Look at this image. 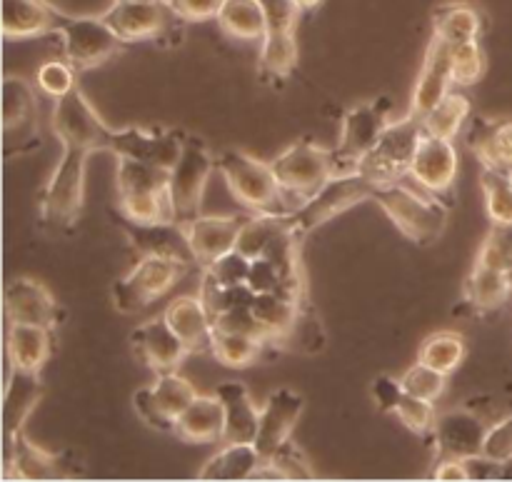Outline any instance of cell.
I'll return each mask as SVG.
<instances>
[{
  "instance_id": "6da1fadb",
  "label": "cell",
  "mask_w": 512,
  "mask_h": 482,
  "mask_svg": "<svg viewBox=\"0 0 512 482\" xmlns=\"http://www.w3.org/2000/svg\"><path fill=\"white\" fill-rule=\"evenodd\" d=\"M218 170L235 200H240L253 213L288 215L295 210V203L280 188L278 175L270 163H260L243 150H225L218 158Z\"/></svg>"
},
{
  "instance_id": "7a4b0ae2",
  "label": "cell",
  "mask_w": 512,
  "mask_h": 482,
  "mask_svg": "<svg viewBox=\"0 0 512 482\" xmlns=\"http://www.w3.org/2000/svg\"><path fill=\"white\" fill-rule=\"evenodd\" d=\"M375 203L385 210L395 228L415 245H430L443 235L450 208L433 195H420L413 188L398 183L378 185Z\"/></svg>"
},
{
  "instance_id": "3957f363",
  "label": "cell",
  "mask_w": 512,
  "mask_h": 482,
  "mask_svg": "<svg viewBox=\"0 0 512 482\" xmlns=\"http://www.w3.org/2000/svg\"><path fill=\"white\" fill-rule=\"evenodd\" d=\"M375 188L378 185L370 183L363 173L358 170H350V173H338L313 195L305 203H300L293 213L285 215V225H288L290 233L295 238L303 240L305 235H310L313 230H318L320 225L330 223L338 215L348 213L350 208H355L363 200H373Z\"/></svg>"
},
{
  "instance_id": "277c9868",
  "label": "cell",
  "mask_w": 512,
  "mask_h": 482,
  "mask_svg": "<svg viewBox=\"0 0 512 482\" xmlns=\"http://www.w3.org/2000/svg\"><path fill=\"white\" fill-rule=\"evenodd\" d=\"M423 135V123L415 115L408 113L400 120H390L378 143L360 160L355 170L363 173L373 185L398 183L405 175H410V165H413L415 150H418Z\"/></svg>"
},
{
  "instance_id": "5b68a950",
  "label": "cell",
  "mask_w": 512,
  "mask_h": 482,
  "mask_svg": "<svg viewBox=\"0 0 512 482\" xmlns=\"http://www.w3.org/2000/svg\"><path fill=\"white\" fill-rule=\"evenodd\" d=\"M90 150L63 148L53 175L40 195V220L45 228L65 230L78 220L85 198V168Z\"/></svg>"
},
{
  "instance_id": "8992f818",
  "label": "cell",
  "mask_w": 512,
  "mask_h": 482,
  "mask_svg": "<svg viewBox=\"0 0 512 482\" xmlns=\"http://www.w3.org/2000/svg\"><path fill=\"white\" fill-rule=\"evenodd\" d=\"M280 188L298 208L308 198H313L333 175L340 173L333 150L320 148L310 138L288 145L275 160H270Z\"/></svg>"
},
{
  "instance_id": "52a82bcc",
  "label": "cell",
  "mask_w": 512,
  "mask_h": 482,
  "mask_svg": "<svg viewBox=\"0 0 512 482\" xmlns=\"http://www.w3.org/2000/svg\"><path fill=\"white\" fill-rule=\"evenodd\" d=\"M60 45H63V58L73 65L78 73L93 70L98 65L108 63L113 55L123 53L125 43L103 15H63V23L58 28Z\"/></svg>"
},
{
  "instance_id": "ba28073f",
  "label": "cell",
  "mask_w": 512,
  "mask_h": 482,
  "mask_svg": "<svg viewBox=\"0 0 512 482\" xmlns=\"http://www.w3.org/2000/svg\"><path fill=\"white\" fill-rule=\"evenodd\" d=\"M190 265L158 255H140L125 278L113 283V305L120 313H138L158 298L168 295Z\"/></svg>"
},
{
  "instance_id": "9c48e42d",
  "label": "cell",
  "mask_w": 512,
  "mask_h": 482,
  "mask_svg": "<svg viewBox=\"0 0 512 482\" xmlns=\"http://www.w3.org/2000/svg\"><path fill=\"white\" fill-rule=\"evenodd\" d=\"M215 168H218V160L210 155L208 145L200 138H185L183 153L170 170V200H173L178 223L185 225L198 218L205 185H208Z\"/></svg>"
},
{
  "instance_id": "30bf717a",
  "label": "cell",
  "mask_w": 512,
  "mask_h": 482,
  "mask_svg": "<svg viewBox=\"0 0 512 482\" xmlns=\"http://www.w3.org/2000/svg\"><path fill=\"white\" fill-rule=\"evenodd\" d=\"M53 133L63 143V148H83L95 153V150H108L113 128L100 120L90 100L85 98L83 90L75 85L70 93L55 100L53 108Z\"/></svg>"
},
{
  "instance_id": "8fae6325",
  "label": "cell",
  "mask_w": 512,
  "mask_h": 482,
  "mask_svg": "<svg viewBox=\"0 0 512 482\" xmlns=\"http://www.w3.org/2000/svg\"><path fill=\"white\" fill-rule=\"evenodd\" d=\"M390 110H393L390 98H375L370 103L355 105L343 115L340 143L333 150L340 173H350V170L358 168L360 160L373 150V145L383 135L385 125L390 123Z\"/></svg>"
},
{
  "instance_id": "7c38bea8",
  "label": "cell",
  "mask_w": 512,
  "mask_h": 482,
  "mask_svg": "<svg viewBox=\"0 0 512 482\" xmlns=\"http://www.w3.org/2000/svg\"><path fill=\"white\" fill-rule=\"evenodd\" d=\"M103 18L125 43L163 40L180 23H185L180 15L173 13V8L165 0H138V3L113 0V5L103 13Z\"/></svg>"
},
{
  "instance_id": "4fadbf2b",
  "label": "cell",
  "mask_w": 512,
  "mask_h": 482,
  "mask_svg": "<svg viewBox=\"0 0 512 482\" xmlns=\"http://www.w3.org/2000/svg\"><path fill=\"white\" fill-rule=\"evenodd\" d=\"M3 135L5 158L28 153L38 145V98L25 78L3 80Z\"/></svg>"
},
{
  "instance_id": "5bb4252c",
  "label": "cell",
  "mask_w": 512,
  "mask_h": 482,
  "mask_svg": "<svg viewBox=\"0 0 512 482\" xmlns=\"http://www.w3.org/2000/svg\"><path fill=\"white\" fill-rule=\"evenodd\" d=\"M460 160L458 148L450 138L425 133L415 150L413 165H410V178L420 185L428 195L438 200H450L458 180Z\"/></svg>"
},
{
  "instance_id": "9a60e30c",
  "label": "cell",
  "mask_w": 512,
  "mask_h": 482,
  "mask_svg": "<svg viewBox=\"0 0 512 482\" xmlns=\"http://www.w3.org/2000/svg\"><path fill=\"white\" fill-rule=\"evenodd\" d=\"M488 425L473 410H448L438 415L433 433L428 435L438 458L470 460L483 455Z\"/></svg>"
},
{
  "instance_id": "2e32d148",
  "label": "cell",
  "mask_w": 512,
  "mask_h": 482,
  "mask_svg": "<svg viewBox=\"0 0 512 482\" xmlns=\"http://www.w3.org/2000/svg\"><path fill=\"white\" fill-rule=\"evenodd\" d=\"M185 138L170 130H143V128H123L113 130L108 150L118 158H135L143 163L158 165V168L173 170L183 153Z\"/></svg>"
},
{
  "instance_id": "e0dca14e",
  "label": "cell",
  "mask_w": 512,
  "mask_h": 482,
  "mask_svg": "<svg viewBox=\"0 0 512 482\" xmlns=\"http://www.w3.org/2000/svg\"><path fill=\"white\" fill-rule=\"evenodd\" d=\"M120 228L128 235L130 245L140 255H158V258H173L185 265H198L193 248H190L188 233L183 223L175 220H158V223H135L120 215Z\"/></svg>"
},
{
  "instance_id": "ac0fdd59",
  "label": "cell",
  "mask_w": 512,
  "mask_h": 482,
  "mask_svg": "<svg viewBox=\"0 0 512 482\" xmlns=\"http://www.w3.org/2000/svg\"><path fill=\"white\" fill-rule=\"evenodd\" d=\"M5 320L8 323L40 325L55 330L60 325V308L50 290L33 278H13L5 285Z\"/></svg>"
},
{
  "instance_id": "d6986e66",
  "label": "cell",
  "mask_w": 512,
  "mask_h": 482,
  "mask_svg": "<svg viewBox=\"0 0 512 482\" xmlns=\"http://www.w3.org/2000/svg\"><path fill=\"white\" fill-rule=\"evenodd\" d=\"M453 63H450V43L433 35L428 50H425L423 68L415 80L413 95H410V115L423 118L433 105H438L445 95L453 90Z\"/></svg>"
},
{
  "instance_id": "ffe728a7",
  "label": "cell",
  "mask_w": 512,
  "mask_h": 482,
  "mask_svg": "<svg viewBox=\"0 0 512 482\" xmlns=\"http://www.w3.org/2000/svg\"><path fill=\"white\" fill-rule=\"evenodd\" d=\"M303 395L290 388L273 390L260 408V430L255 438V448L268 460L285 440H290L300 415H303Z\"/></svg>"
},
{
  "instance_id": "44dd1931",
  "label": "cell",
  "mask_w": 512,
  "mask_h": 482,
  "mask_svg": "<svg viewBox=\"0 0 512 482\" xmlns=\"http://www.w3.org/2000/svg\"><path fill=\"white\" fill-rule=\"evenodd\" d=\"M130 345H133L135 358L143 365H148L150 370H155V373L175 370L190 355V350L185 348V343L178 338V333L170 328L165 318H153L140 323L130 333Z\"/></svg>"
},
{
  "instance_id": "7402d4cb",
  "label": "cell",
  "mask_w": 512,
  "mask_h": 482,
  "mask_svg": "<svg viewBox=\"0 0 512 482\" xmlns=\"http://www.w3.org/2000/svg\"><path fill=\"white\" fill-rule=\"evenodd\" d=\"M3 458V475L8 480H58L70 475V470L65 468L68 465L65 455L38 448L23 433L3 445Z\"/></svg>"
},
{
  "instance_id": "603a6c76",
  "label": "cell",
  "mask_w": 512,
  "mask_h": 482,
  "mask_svg": "<svg viewBox=\"0 0 512 482\" xmlns=\"http://www.w3.org/2000/svg\"><path fill=\"white\" fill-rule=\"evenodd\" d=\"M243 223L245 218H240V215H198L190 223H185V233H188L190 248H193L200 268L238 248V235Z\"/></svg>"
},
{
  "instance_id": "cb8c5ba5",
  "label": "cell",
  "mask_w": 512,
  "mask_h": 482,
  "mask_svg": "<svg viewBox=\"0 0 512 482\" xmlns=\"http://www.w3.org/2000/svg\"><path fill=\"white\" fill-rule=\"evenodd\" d=\"M40 398H43L40 373L8 368L3 395V445L23 433L25 420L38 408Z\"/></svg>"
},
{
  "instance_id": "d4e9b609",
  "label": "cell",
  "mask_w": 512,
  "mask_h": 482,
  "mask_svg": "<svg viewBox=\"0 0 512 482\" xmlns=\"http://www.w3.org/2000/svg\"><path fill=\"white\" fill-rule=\"evenodd\" d=\"M63 10L48 0H3V35L10 40L58 33Z\"/></svg>"
},
{
  "instance_id": "484cf974",
  "label": "cell",
  "mask_w": 512,
  "mask_h": 482,
  "mask_svg": "<svg viewBox=\"0 0 512 482\" xmlns=\"http://www.w3.org/2000/svg\"><path fill=\"white\" fill-rule=\"evenodd\" d=\"M163 318L178 333L190 353H205L213 345V318L200 295H180L165 308Z\"/></svg>"
},
{
  "instance_id": "4316f807",
  "label": "cell",
  "mask_w": 512,
  "mask_h": 482,
  "mask_svg": "<svg viewBox=\"0 0 512 482\" xmlns=\"http://www.w3.org/2000/svg\"><path fill=\"white\" fill-rule=\"evenodd\" d=\"M225 410V443H255L260 430V408L243 383H223L215 388Z\"/></svg>"
},
{
  "instance_id": "83f0119b",
  "label": "cell",
  "mask_w": 512,
  "mask_h": 482,
  "mask_svg": "<svg viewBox=\"0 0 512 482\" xmlns=\"http://www.w3.org/2000/svg\"><path fill=\"white\" fill-rule=\"evenodd\" d=\"M5 353H8V368L40 373L53 353V330L40 325L8 323Z\"/></svg>"
},
{
  "instance_id": "f1b7e54d",
  "label": "cell",
  "mask_w": 512,
  "mask_h": 482,
  "mask_svg": "<svg viewBox=\"0 0 512 482\" xmlns=\"http://www.w3.org/2000/svg\"><path fill=\"white\" fill-rule=\"evenodd\" d=\"M225 410L218 395H198L175 420V435L185 443H215L223 440Z\"/></svg>"
},
{
  "instance_id": "f546056e",
  "label": "cell",
  "mask_w": 512,
  "mask_h": 482,
  "mask_svg": "<svg viewBox=\"0 0 512 482\" xmlns=\"http://www.w3.org/2000/svg\"><path fill=\"white\" fill-rule=\"evenodd\" d=\"M468 145L478 155L480 165L512 170V120L475 118Z\"/></svg>"
},
{
  "instance_id": "4dcf8cb0",
  "label": "cell",
  "mask_w": 512,
  "mask_h": 482,
  "mask_svg": "<svg viewBox=\"0 0 512 482\" xmlns=\"http://www.w3.org/2000/svg\"><path fill=\"white\" fill-rule=\"evenodd\" d=\"M463 295L465 303H468L475 313H493V310L503 308L510 300L512 278L508 273H503V270L475 263L468 280H465Z\"/></svg>"
},
{
  "instance_id": "1f68e13d",
  "label": "cell",
  "mask_w": 512,
  "mask_h": 482,
  "mask_svg": "<svg viewBox=\"0 0 512 482\" xmlns=\"http://www.w3.org/2000/svg\"><path fill=\"white\" fill-rule=\"evenodd\" d=\"M263 465V455L258 453L255 443H225L223 450L213 455L203 470L200 480H253L258 468Z\"/></svg>"
},
{
  "instance_id": "d6a6232c",
  "label": "cell",
  "mask_w": 512,
  "mask_h": 482,
  "mask_svg": "<svg viewBox=\"0 0 512 482\" xmlns=\"http://www.w3.org/2000/svg\"><path fill=\"white\" fill-rule=\"evenodd\" d=\"M250 308L270 340H283L298 325L300 315H303V300L290 298L285 293H258Z\"/></svg>"
},
{
  "instance_id": "836d02e7",
  "label": "cell",
  "mask_w": 512,
  "mask_h": 482,
  "mask_svg": "<svg viewBox=\"0 0 512 482\" xmlns=\"http://www.w3.org/2000/svg\"><path fill=\"white\" fill-rule=\"evenodd\" d=\"M483 30V15L468 3H445L433 10V35L450 45L478 40Z\"/></svg>"
},
{
  "instance_id": "e575fe53",
  "label": "cell",
  "mask_w": 512,
  "mask_h": 482,
  "mask_svg": "<svg viewBox=\"0 0 512 482\" xmlns=\"http://www.w3.org/2000/svg\"><path fill=\"white\" fill-rule=\"evenodd\" d=\"M215 20L220 30L235 40H263L268 30L260 0H223Z\"/></svg>"
},
{
  "instance_id": "d590c367",
  "label": "cell",
  "mask_w": 512,
  "mask_h": 482,
  "mask_svg": "<svg viewBox=\"0 0 512 482\" xmlns=\"http://www.w3.org/2000/svg\"><path fill=\"white\" fill-rule=\"evenodd\" d=\"M298 65L295 30H268L260 40V73L265 78L285 80Z\"/></svg>"
},
{
  "instance_id": "8d00e7d4",
  "label": "cell",
  "mask_w": 512,
  "mask_h": 482,
  "mask_svg": "<svg viewBox=\"0 0 512 482\" xmlns=\"http://www.w3.org/2000/svg\"><path fill=\"white\" fill-rule=\"evenodd\" d=\"M115 183H118V198L140 193H170V170L135 158H118Z\"/></svg>"
},
{
  "instance_id": "74e56055",
  "label": "cell",
  "mask_w": 512,
  "mask_h": 482,
  "mask_svg": "<svg viewBox=\"0 0 512 482\" xmlns=\"http://www.w3.org/2000/svg\"><path fill=\"white\" fill-rule=\"evenodd\" d=\"M470 98L460 90H450L438 105L428 110V113L420 118L423 130L430 135H438V138H450L455 140V135L463 130L465 120L470 118Z\"/></svg>"
},
{
  "instance_id": "f35d334b",
  "label": "cell",
  "mask_w": 512,
  "mask_h": 482,
  "mask_svg": "<svg viewBox=\"0 0 512 482\" xmlns=\"http://www.w3.org/2000/svg\"><path fill=\"white\" fill-rule=\"evenodd\" d=\"M480 188H483L485 213L493 225H512V170L480 168Z\"/></svg>"
},
{
  "instance_id": "ab89813d",
  "label": "cell",
  "mask_w": 512,
  "mask_h": 482,
  "mask_svg": "<svg viewBox=\"0 0 512 482\" xmlns=\"http://www.w3.org/2000/svg\"><path fill=\"white\" fill-rule=\"evenodd\" d=\"M268 343H273V340L255 338V335L213 330V345H210V353H213L225 368H248V365L258 363V360L263 358V350Z\"/></svg>"
},
{
  "instance_id": "60d3db41",
  "label": "cell",
  "mask_w": 512,
  "mask_h": 482,
  "mask_svg": "<svg viewBox=\"0 0 512 482\" xmlns=\"http://www.w3.org/2000/svg\"><path fill=\"white\" fill-rule=\"evenodd\" d=\"M468 348H465V338L455 330H438V333H430L428 338L420 345L418 360L433 365L440 373L450 375L463 365Z\"/></svg>"
},
{
  "instance_id": "b9f144b4",
  "label": "cell",
  "mask_w": 512,
  "mask_h": 482,
  "mask_svg": "<svg viewBox=\"0 0 512 482\" xmlns=\"http://www.w3.org/2000/svg\"><path fill=\"white\" fill-rule=\"evenodd\" d=\"M315 470L310 460L305 458L303 450L293 443L285 440L268 460L258 468L253 480H313Z\"/></svg>"
},
{
  "instance_id": "7bdbcfd3",
  "label": "cell",
  "mask_w": 512,
  "mask_h": 482,
  "mask_svg": "<svg viewBox=\"0 0 512 482\" xmlns=\"http://www.w3.org/2000/svg\"><path fill=\"white\" fill-rule=\"evenodd\" d=\"M153 388L155 400H158L160 410L168 415L170 420H178L180 413L198 398V390L190 380H185L183 375H178L175 370H165V373H158L155 383L150 385Z\"/></svg>"
},
{
  "instance_id": "ee69618b",
  "label": "cell",
  "mask_w": 512,
  "mask_h": 482,
  "mask_svg": "<svg viewBox=\"0 0 512 482\" xmlns=\"http://www.w3.org/2000/svg\"><path fill=\"white\" fill-rule=\"evenodd\" d=\"M285 228V215H263L255 213L253 218H245L243 228L238 235V248L243 255H248L250 260L260 258L265 253V248L270 245V240Z\"/></svg>"
},
{
  "instance_id": "f6af8a7d",
  "label": "cell",
  "mask_w": 512,
  "mask_h": 482,
  "mask_svg": "<svg viewBox=\"0 0 512 482\" xmlns=\"http://www.w3.org/2000/svg\"><path fill=\"white\" fill-rule=\"evenodd\" d=\"M450 63H453V80L460 88L478 83L485 73V53L480 40H465V43L450 45Z\"/></svg>"
},
{
  "instance_id": "bcb514c9",
  "label": "cell",
  "mask_w": 512,
  "mask_h": 482,
  "mask_svg": "<svg viewBox=\"0 0 512 482\" xmlns=\"http://www.w3.org/2000/svg\"><path fill=\"white\" fill-rule=\"evenodd\" d=\"M445 383H448V375L435 370L433 365L423 363V360L410 365L403 373V378H400V385H403L405 393L415 395V398L433 400V403L445 393Z\"/></svg>"
},
{
  "instance_id": "7dc6e473",
  "label": "cell",
  "mask_w": 512,
  "mask_h": 482,
  "mask_svg": "<svg viewBox=\"0 0 512 482\" xmlns=\"http://www.w3.org/2000/svg\"><path fill=\"white\" fill-rule=\"evenodd\" d=\"M393 415L405 425V428L413 430L415 435H430L435 428V420H438L433 400L415 398V395L405 393V390L403 395H400L398 405H395Z\"/></svg>"
},
{
  "instance_id": "c3c4849f",
  "label": "cell",
  "mask_w": 512,
  "mask_h": 482,
  "mask_svg": "<svg viewBox=\"0 0 512 482\" xmlns=\"http://www.w3.org/2000/svg\"><path fill=\"white\" fill-rule=\"evenodd\" d=\"M475 263L512 275V225H493L483 240Z\"/></svg>"
},
{
  "instance_id": "681fc988",
  "label": "cell",
  "mask_w": 512,
  "mask_h": 482,
  "mask_svg": "<svg viewBox=\"0 0 512 482\" xmlns=\"http://www.w3.org/2000/svg\"><path fill=\"white\" fill-rule=\"evenodd\" d=\"M75 73H78V70H75L65 58L45 60L38 68V73H35V83H38V88L43 90L48 98L58 100L75 88Z\"/></svg>"
},
{
  "instance_id": "f907efd6",
  "label": "cell",
  "mask_w": 512,
  "mask_h": 482,
  "mask_svg": "<svg viewBox=\"0 0 512 482\" xmlns=\"http://www.w3.org/2000/svg\"><path fill=\"white\" fill-rule=\"evenodd\" d=\"M203 273L210 275V278H213L215 283L223 285V288L245 285L248 283V273H250V258L240 253V250H230V253H225L223 258L205 265Z\"/></svg>"
},
{
  "instance_id": "816d5d0a",
  "label": "cell",
  "mask_w": 512,
  "mask_h": 482,
  "mask_svg": "<svg viewBox=\"0 0 512 482\" xmlns=\"http://www.w3.org/2000/svg\"><path fill=\"white\" fill-rule=\"evenodd\" d=\"M213 330H223V333H243V335H255V338H268V333L263 330L260 320L255 318L253 308L250 305H240V308H230L225 313L213 315Z\"/></svg>"
},
{
  "instance_id": "f5cc1de1",
  "label": "cell",
  "mask_w": 512,
  "mask_h": 482,
  "mask_svg": "<svg viewBox=\"0 0 512 482\" xmlns=\"http://www.w3.org/2000/svg\"><path fill=\"white\" fill-rule=\"evenodd\" d=\"M483 458L493 460L498 465L512 463V415L490 425L488 435H485Z\"/></svg>"
},
{
  "instance_id": "db71d44e",
  "label": "cell",
  "mask_w": 512,
  "mask_h": 482,
  "mask_svg": "<svg viewBox=\"0 0 512 482\" xmlns=\"http://www.w3.org/2000/svg\"><path fill=\"white\" fill-rule=\"evenodd\" d=\"M133 408L140 415L145 425H150L153 430H163V433H175V420H170L168 415L160 410L158 400H155L153 388H140L133 393Z\"/></svg>"
},
{
  "instance_id": "11a10c76",
  "label": "cell",
  "mask_w": 512,
  "mask_h": 482,
  "mask_svg": "<svg viewBox=\"0 0 512 482\" xmlns=\"http://www.w3.org/2000/svg\"><path fill=\"white\" fill-rule=\"evenodd\" d=\"M265 13V25L268 30H295L298 28V20L303 15V8L298 5V0H260ZM265 30V33H268Z\"/></svg>"
},
{
  "instance_id": "9f6ffc18",
  "label": "cell",
  "mask_w": 512,
  "mask_h": 482,
  "mask_svg": "<svg viewBox=\"0 0 512 482\" xmlns=\"http://www.w3.org/2000/svg\"><path fill=\"white\" fill-rule=\"evenodd\" d=\"M248 288L258 293H280L283 283H280V273L268 258H253L250 260V273H248Z\"/></svg>"
},
{
  "instance_id": "6f0895ef",
  "label": "cell",
  "mask_w": 512,
  "mask_h": 482,
  "mask_svg": "<svg viewBox=\"0 0 512 482\" xmlns=\"http://www.w3.org/2000/svg\"><path fill=\"white\" fill-rule=\"evenodd\" d=\"M173 8L175 15L185 23H200V20L218 18L223 0H165Z\"/></svg>"
},
{
  "instance_id": "680465c9",
  "label": "cell",
  "mask_w": 512,
  "mask_h": 482,
  "mask_svg": "<svg viewBox=\"0 0 512 482\" xmlns=\"http://www.w3.org/2000/svg\"><path fill=\"white\" fill-rule=\"evenodd\" d=\"M400 395H403V385H400V380L388 378V375H380V378H375L373 398H375V405H378L383 413L393 415V410H395V405H398Z\"/></svg>"
},
{
  "instance_id": "91938a15",
  "label": "cell",
  "mask_w": 512,
  "mask_h": 482,
  "mask_svg": "<svg viewBox=\"0 0 512 482\" xmlns=\"http://www.w3.org/2000/svg\"><path fill=\"white\" fill-rule=\"evenodd\" d=\"M430 480H473L470 478L468 460L460 458H440L435 470L430 473Z\"/></svg>"
},
{
  "instance_id": "94428289",
  "label": "cell",
  "mask_w": 512,
  "mask_h": 482,
  "mask_svg": "<svg viewBox=\"0 0 512 482\" xmlns=\"http://www.w3.org/2000/svg\"><path fill=\"white\" fill-rule=\"evenodd\" d=\"M323 3V0H298V5L303 10H313V8H318V5Z\"/></svg>"
},
{
  "instance_id": "6125c7cd",
  "label": "cell",
  "mask_w": 512,
  "mask_h": 482,
  "mask_svg": "<svg viewBox=\"0 0 512 482\" xmlns=\"http://www.w3.org/2000/svg\"><path fill=\"white\" fill-rule=\"evenodd\" d=\"M120 3H138V0H120Z\"/></svg>"
},
{
  "instance_id": "be15d7a7",
  "label": "cell",
  "mask_w": 512,
  "mask_h": 482,
  "mask_svg": "<svg viewBox=\"0 0 512 482\" xmlns=\"http://www.w3.org/2000/svg\"><path fill=\"white\" fill-rule=\"evenodd\" d=\"M510 278H512V275H510Z\"/></svg>"
}]
</instances>
